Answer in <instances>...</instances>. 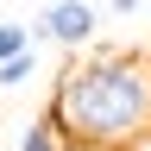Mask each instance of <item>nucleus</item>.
I'll list each match as a JSON object with an SVG mask.
<instances>
[{"label": "nucleus", "instance_id": "obj_4", "mask_svg": "<svg viewBox=\"0 0 151 151\" xmlns=\"http://www.w3.org/2000/svg\"><path fill=\"white\" fill-rule=\"evenodd\" d=\"M32 44H38V32H32V25L0 19V63H6V57H19V50H32Z\"/></svg>", "mask_w": 151, "mask_h": 151}, {"label": "nucleus", "instance_id": "obj_2", "mask_svg": "<svg viewBox=\"0 0 151 151\" xmlns=\"http://www.w3.org/2000/svg\"><path fill=\"white\" fill-rule=\"evenodd\" d=\"M94 19H101V13H94L88 6V0H50V6L44 13H38V44H63V50H76V44H88V38H94Z\"/></svg>", "mask_w": 151, "mask_h": 151}, {"label": "nucleus", "instance_id": "obj_6", "mask_svg": "<svg viewBox=\"0 0 151 151\" xmlns=\"http://www.w3.org/2000/svg\"><path fill=\"white\" fill-rule=\"evenodd\" d=\"M69 151H126V145H88V139H69Z\"/></svg>", "mask_w": 151, "mask_h": 151}, {"label": "nucleus", "instance_id": "obj_3", "mask_svg": "<svg viewBox=\"0 0 151 151\" xmlns=\"http://www.w3.org/2000/svg\"><path fill=\"white\" fill-rule=\"evenodd\" d=\"M19 151H69V132H63V120L44 107L38 120H25V139H19Z\"/></svg>", "mask_w": 151, "mask_h": 151}, {"label": "nucleus", "instance_id": "obj_1", "mask_svg": "<svg viewBox=\"0 0 151 151\" xmlns=\"http://www.w3.org/2000/svg\"><path fill=\"white\" fill-rule=\"evenodd\" d=\"M50 113L69 139L139 151L151 139V63L132 50H94L82 63L69 57V69L50 88Z\"/></svg>", "mask_w": 151, "mask_h": 151}, {"label": "nucleus", "instance_id": "obj_5", "mask_svg": "<svg viewBox=\"0 0 151 151\" xmlns=\"http://www.w3.org/2000/svg\"><path fill=\"white\" fill-rule=\"evenodd\" d=\"M32 76H38V57L19 50V57H6V63H0V88H19V82H32Z\"/></svg>", "mask_w": 151, "mask_h": 151}]
</instances>
